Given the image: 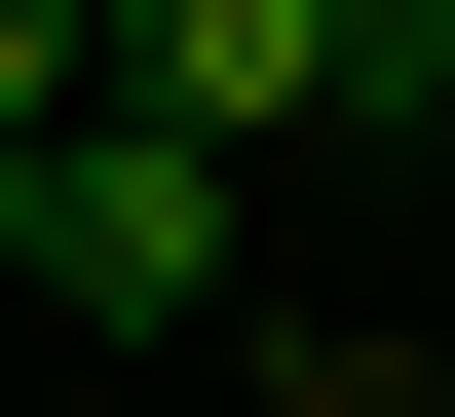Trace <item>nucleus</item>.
<instances>
[{
    "label": "nucleus",
    "mask_w": 455,
    "mask_h": 417,
    "mask_svg": "<svg viewBox=\"0 0 455 417\" xmlns=\"http://www.w3.org/2000/svg\"><path fill=\"white\" fill-rule=\"evenodd\" d=\"M38 304H228V152L76 114V152H38Z\"/></svg>",
    "instance_id": "f257e3e1"
},
{
    "label": "nucleus",
    "mask_w": 455,
    "mask_h": 417,
    "mask_svg": "<svg viewBox=\"0 0 455 417\" xmlns=\"http://www.w3.org/2000/svg\"><path fill=\"white\" fill-rule=\"evenodd\" d=\"M114 114L152 152H266V114H341V0H114Z\"/></svg>",
    "instance_id": "f03ea898"
},
{
    "label": "nucleus",
    "mask_w": 455,
    "mask_h": 417,
    "mask_svg": "<svg viewBox=\"0 0 455 417\" xmlns=\"http://www.w3.org/2000/svg\"><path fill=\"white\" fill-rule=\"evenodd\" d=\"M114 114V0H0V152H76Z\"/></svg>",
    "instance_id": "7ed1b4c3"
},
{
    "label": "nucleus",
    "mask_w": 455,
    "mask_h": 417,
    "mask_svg": "<svg viewBox=\"0 0 455 417\" xmlns=\"http://www.w3.org/2000/svg\"><path fill=\"white\" fill-rule=\"evenodd\" d=\"M341 114H455V0H341Z\"/></svg>",
    "instance_id": "20e7f679"
}]
</instances>
